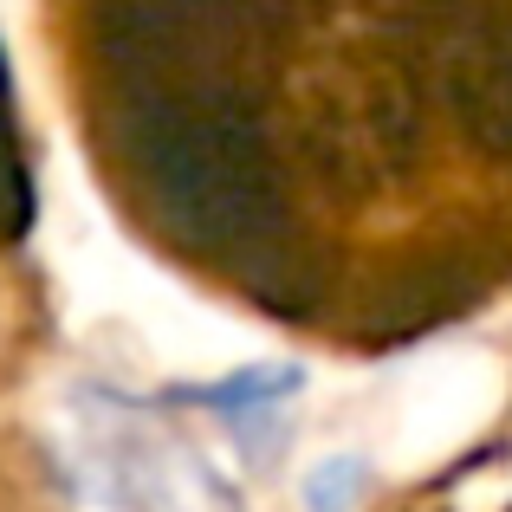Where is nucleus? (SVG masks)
Returning <instances> with one entry per match:
<instances>
[{
  "label": "nucleus",
  "instance_id": "obj_1",
  "mask_svg": "<svg viewBox=\"0 0 512 512\" xmlns=\"http://www.w3.org/2000/svg\"><path fill=\"white\" fill-rule=\"evenodd\" d=\"M357 493H363V461H350V454L312 467V480H305L312 512H350V506H357Z\"/></svg>",
  "mask_w": 512,
  "mask_h": 512
}]
</instances>
